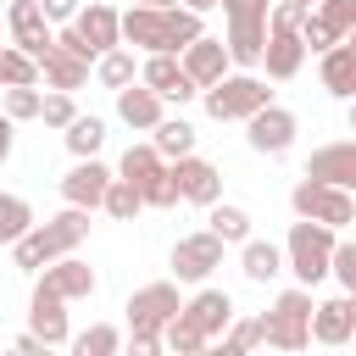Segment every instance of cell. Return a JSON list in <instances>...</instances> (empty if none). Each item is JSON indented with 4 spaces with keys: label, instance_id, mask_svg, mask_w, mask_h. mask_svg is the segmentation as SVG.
Masks as SVG:
<instances>
[{
    "label": "cell",
    "instance_id": "31",
    "mask_svg": "<svg viewBox=\"0 0 356 356\" xmlns=\"http://www.w3.org/2000/svg\"><path fill=\"white\" fill-rule=\"evenodd\" d=\"M61 134H67V150H72V156H95V150L106 145V122H100L95 111H89V117L78 111V117H72Z\"/></svg>",
    "mask_w": 356,
    "mask_h": 356
},
{
    "label": "cell",
    "instance_id": "25",
    "mask_svg": "<svg viewBox=\"0 0 356 356\" xmlns=\"http://www.w3.org/2000/svg\"><path fill=\"white\" fill-rule=\"evenodd\" d=\"M150 145H156V156H161V161H178V156H189V150H195V122H184V117H167V111H161V122L150 128Z\"/></svg>",
    "mask_w": 356,
    "mask_h": 356
},
{
    "label": "cell",
    "instance_id": "20",
    "mask_svg": "<svg viewBox=\"0 0 356 356\" xmlns=\"http://www.w3.org/2000/svg\"><path fill=\"white\" fill-rule=\"evenodd\" d=\"M306 178H323V184H356V139H334L323 150H312L306 161Z\"/></svg>",
    "mask_w": 356,
    "mask_h": 356
},
{
    "label": "cell",
    "instance_id": "45",
    "mask_svg": "<svg viewBox=\"0 0 356 356\" xmlns=\"http://www.w3.org/2000/svg\"><path fill=\"white\" fill-rule=\"evenodd\" d=\"M184 6H189V11H211L217 0H184Z\"/></svg>",
    "mask_w": 356,
    "mask_h": 356
},
{
    "label": "cell",
    "instance_id": "46",
    "mask_svg": "<svg viewBox=\"0 0 356 356\" xmlns=\"http://www.w3.org/2000/svg\"><path fill=\"white\" fill-rule=\"evenodd\" d=\"M134 6H178V0H134Z\"/></svg>",
    "mask_w": 356,
    "mask_h": 356
},
{
    "label": "cell",
    "instance_id": "40",
    "mask_svg": "<svg viewBox=\"0 0 356 356\" xmlns=\"http://www.w3.org/2000/svg\"><path fill=\"white\" fill-rule=\"evenodd\" d=\"M312 11H317L334 33H350V28H356V0H317Z\"/></svg>",
    "mask_w": 356,
    "mask_h": 356
},
{
    "label": "cell",
    "instance_id": "10",
    "mask_svg": "<svg viewBox=\"0 0 356 356\" xmlns=\"http://www.w3.org/2000/svg\"><path fill=\"white\" fill-rule=\"evenodd\" d=\"M139 83L145 89H156L161 100H189V95H200L195 83H189V72H184V61H178V50H150L145 56V67H139Z\"/></svg>",
    "mask_w": 356,
    "mask_h": 356
},
{
    "label": "cell",
    "instance_id": "36",
    "mask_svg": "<svg viewBox=\"0 0 356 356\" xmlns=\"http://www.w3.org/2000/svg\"><path fill=\"white\" fill-rule=\"evenodd\" d=\"M39 100H44V95H39V83H11L0 111H6L11 122H28V117H39Z\"/></svg>",
    "mask_w": 356,
    "mask_h": 356
},
{
    "label": "cell",
    "instance_id": "21",
    "mask_svg": "<svg viewBox=\"0 0 356 356\" xmlns=\"http://www.w3.org/2000/svg\"><path fill=\"white\" fill-rule=\"evenodd\" d=\"M28 323H33V334L44 339V345H67V300L61 295H50V289H39L33 284V300H28Z\"/></svg>",
    "mask_w": 356,
    "mask_h": 356
},
{
    "label": "cell",
    "instance_id": "15",
    "mask_svg": "<svg viewBox=\"0 0 356 356\" xmlns=\"http://www.w3.org/2000/svg\"><path fill=\"white\" fill-rule=\"evenodd\" d=\"M178 61H184V72H189L195 89H206V83H217V78L228 72V50H222V39H211V33H195V39L178 50Z\"/></svg>",
    "mask_w": 356,
    "mask_h": 356
},
{
    "label": "cell",
    "instance_id": "41",
    "mask_svg": "<svg viewBox=\"0 0 356 356\" xmlns=\"http://www.w3.org/2000/svg\"><path fill=\"white\" fill-rule=\"evenodd\" d=\"M139 200H145V206H178V184H172V172L161 167L150 184H139Z\"/></svg>",
    "mask_w": 356,
    "mask_h": 356
},
{
    "label": "cell",
    "instance_id": "11",
    "mask_svg": "<svg viewBox=\"0 0 356 356\" xmlns=\"http://www.w3.org/2000/svg\"><path fill=\"white\" fill-rule=\"evenodd\" d=\"M306 334H312L317 345H345V339H356V295L345 289V295H334V300L312 306Z\"/></svg>",
    "mask_w": 356,
    "mask_h": 356
},
{
    "label": "cell",
    "instance_id": "44",
    "mask_svg": "<svg viewBox=\"0 0 356 356\" xmlns=\"http://www.w3.org/2000/svg\"><path fill=\"white\" fill-rule=\"evenodd\" d=\"M6 156H11V117L0 111V161H6Z\"/></svg>",
    "mask_w": 356,
    "mask_h": 356
},
{
    "label": "cell",
    "instance_id": "8",
    "mask_svg": "<svg viewBox=\"0 0 356 356\" xmlns=\"http://www.w3.org/2000/svg\"><path fill=\"white\" fill-rule=\"evenodd\" d=\"M295 134H300V122H295V111H284L278 100H267V106H256V111L245 117V139H250L256 156H284V150L295 145Z\"/></svg>",
    "mask_w": 356,
    "mask_h": 356
},
{
    "label": "cell",
    "instance_id": "43",
    "mask_svg": "<svg viewBox=\"0 0 356 356\" xmlns=\"http://www.w3.org/2000/svg\"><path fill=\"white\" fill-rule=\"evenodd\" d=\"M11 350H17V356H39V350H50V345H44V339L28 328V334H17V339H11Z\"/></svg>",
    "mask_w": 356,
    "mask_h": 356
},
{
    "label": "cell",
    "instance_id": "30",
    "mask_svg": "<svg viewBox=\"0 0 356 356\" xmlns=\"http://www.w3.org/2000/svg\"><path fill=\"white\" fill-rule=\"evenodd\" d=\"M161 167H167V161L156 156V145H128V150H122V161H117V178H128V184L139 189V184H150Z\"/></svg>",
    "mask_w": 356,
    "mask_h": 356
},
{
    "label": "cell",
    "instance_id": "38",
    "mask_svg": "<svg viewBox=\"0 0 356 356\" xmlns=\"http://www.w3.org/2000/svg\"><path fill=\"white\" fill-rule=\"evenodd\" d=\"M250 345H261V317H245V323L228 317V328H222V350L234 356V350H250Z\"/></svg>",
    "mask_w": 356,
    "mask_h": 356
},
{
    "label": "cell",
    "instance_id": "18",
    "mask_svg": "<svg viewBox=\"0 0 356 356\" xmlns=\"http://www.w3.org/2000/svg\"><path fill=\"white\" fill-rule=\"evenodd\" d=\"M6 22H11V44L28 50V56H39V50L56 39V28L44 22V11H39L33 0H11V6H6Z\"/></svg>",
    "mask_w": 356,
    "mask_h": 356
},
{
    "label": "cell",
    "instance_id": "47",
    "mask_svg": "<svg viewBox=\"0 0 356 356\" xmlns=\"http://www.w3.org/2000/svg\"><path fill=\"white\" fill-rule=\"evenodd\" d=\"M300 6H317V0H300Z\"/></svg>",
    "mask_w": 356,
    "mask_h": 356
},
{
    "label": "cell",
    "instance_id": "16",
    "mask_svg": "<svg viewBox=\"0 0 356 356\" xmlns=\"http://www.w3.org/2000/svg\"><path fill=\"white\" fill-rule=\"evenodd\" d=\"M106 184H111V167L106 161H95V156H78L72 161V172L61 178V200L67 206H100V195H106Z\"/></svg>",
    "mask_w": 356,
    "mask_h": 356
},
{
    "label": "cell",
    "instance_id": "26",
    "mask_svg": "<svg viewBox=\"0 0 356 356\" xmlns=\"http://www.w3.org/2000/svg\"><path fill=\"white\" fill-rule=\"evenodd\" d=\"M261 339L273 350H306L312 334H306V317H289V312H267L261 317Z\"/></svg>",
    "mask_w": 356,
    "mask_h": 356
},
{
    "label": "cell",
    "instance_id": "2",
    "mask_svg": "<svg viewBox=\"0 0 356 356\" xmlns=\"http://www.w3.org/2000/svg\"><path fill=\"white\" fill-rule=\"evenodd\" d=\"M83 239H89V206H67L61 217L33 222L22 239H11V256H17V267H22V273H39L44 261H56V256L78 250Z\"/></svg>",
    "mask_w": 356,
    "mask_h": 356
},
{
    "label": "cell",
    "instance_id": "35",
    "mask_svg": "<svg viewBox=\"0 0 356 356\" xmlns=\"http://www.w3.org/2000/svg\"><path fill=\"white\" fill-rule=\"evenodd\" d=\"M67 345H72L78 356H111V350L122 345V334H117L111 323H95V328H83V334H67Z\"/></svg>",
    "mask_w": 356,
    "mask_h": 356
},
{
    "label": "cell",
    "instance_id": "28",
    "mask_svg": "<svg viewBox=\"0 0 356 356\" xmlns=\"http://www.w3.org/2000/svg\"><path fill=\"white\" fill-rule=\"evenodd\" d=\"M206 222H211V234H217L222 245H239V239H250V211H245V206H228L222 195L206 206Z\"/></svg>",
    "mask_w": 356,
    "mask_h": 356
},
{
    "label": "cell",
    "instance_id": "32",
    "mask_svg": "<svg viewBox=\"0 0 356 356\" xmlns=\"http://www.w3.org/2000/svg\"><path fill=\"white\" fill-rule=\"evenodd\" d=\"M100 206H106V217H117V222H134L145 200H139V189H134L128 178H117V172H111V184H106V195H100Z\"/></svg>",
    "mask_w": 356,
    "mask_h": 356
},
{
    "label": "cell",
    "instance_id": "13",
    "mask_svg": "<svg viewBox=\"0 0 356 356\" xmlns=\"http://www.w3.org/2000/svg\"><path fill=\"white\" fill-rule=\"evenodd\" d=\"M33 61H39V78H44V89H67V95H72V89H83V83H89V61H83L78 50L56 44V39H50V44H44Z\"/></svg>",
    "mask_w": 356,
    "mask_h": 356
},
{
    "label": "cell",
    "instance_id": "29",
    "mask_svg": "<svg viewBox=\"0 0 356 356\" xmlns=\"http://www.w3.org/2000/svg\"><path fill=\"white\" fill-rule=\"evenodd\" d=\"M211 339L184 317V312H172L167 323H161V350H172V356H195V350H206Z\"/></svg>",
    "mask_w": 356,
    "mask_h": 356
},
{
    "label": "cell",
    "instance_id": "19",
    "mask_svg": "<svg viewBox=\"0 0 356 356\" xmlns=\"http://www.w3.org/2000/svg\"><path fill=\"white\" fill-rule=\"evenodd\" d=\"M117 95V117L128 122V128H139V134H150L156 122H161V111H167V100L156 95V89H145V83H122V89H111Z\"/></svg>",
    "mask_w": 356,
    "mask_h": 356
},
{
    "label": "cell",
    "instance_id": "37",
    "mask_svg": "<svg viewBox=\"0 0 356 356\" xmlns=\"http://www.w3.org/2000/svg\"><path fill=\"white\" fill-rule=\"evenodd\" d=\"M328 273L339 278V289L356 295V245H350V239H334V250H328Z\"/></svg>",
    "mask_w": 356,
    "mask_h": 356
},
{
    "label": "cell",
    "instance_id": "23",
    "mask_svg": "<svg viewBox=\"0 0 356 356\" xmlns=\"http://www.w3.org/2000/svg\"><path fill=\"white\" fill-rule=\"evenodd\" d=\"M317 56H323V89L339 95V100H350V95H356V44L339 39V44H328V50H317Z\"/></svg>",
    "mask_w": 356,
    "mask_h": 356
},
{
    "label": "cell",
    "instance_id": "14",
    "mask_svg": "<svg viewBox=\"0 0 356 356\" xmlns=\"http://www.w3.org/2000/svg\"><path fill=\"white\" fill-rule=\"evenodd\" d=\"M95 267L89 261H78L72 250L67 256H56V261H44V278H39V289H50V295H61V300H83V295H95Z\"/></svg>",
    "mask_w": 356,
    "mask_h": 356
},
{
    "label": "cell",
    "instance_id": "22",
    "mask_svg": "<svg viewBox=\"0 0 356 356\" xmlns=\"http://www.w3.org/2000/svg\"><path fill=\"white\" fill-rule=\"evenodd\" d=\"M178 312H184L206 339H217V334L228 328V317H234V295H228V289H200V295H195L189 306H178Z\"/></svg>",
    "mask_w": 356,
    "mask_h": 356
},
{
    "label": "cell",
    "instance_id": "12",
    "mask_svg": "<svg viewBox=\"0 0 356 356\" xmlns=\"http://www.w3.org/2000/svg\"><path fill=\"white\" fill-rule=\"evenodd\" d=\"M167 172H172V184H178V200L211 206V200L222 195V172H217L211 161H200L195 150H189V156H178V161H167Z\"/></svg>",
    "mask_w": 356,
    "mask_h": 356
},
{
    "label": "cell",
    "instance_id": "1",
    "mask_svg": "<svg viewBox=\"0 0 356 356\" xmlns=\"http://www.w3.org/2000/svg\"><path fill=\"white\" fill-rule=\"evenodd\" d=\"M200 28V11L189 6H128L117 11V39L122 44H139V50H184Z\"/></svg>",
    "mask_w": 356,
    "mask_h": 356
},
{
    "label": "cell",
    "instance_id": "39",
    "mask_svg": "<svg viewBox=\"0 0 356 356\" xmlns=\"http://www.w3.org/2000/svg\"><path fill=\"white\" fill-rule=\"evenodd\" d=\"M39 117H44L50 128H67V122L78 117V106H72V95H67V89H50V95L39 100Z\"/></svg>",
    "mask_w": 356,
    "mask_h": 356
},
{
    "label": "cell",
    "instance_id": "17",
    "mask_svg": "<svg viewBox=\"0 0 356 356\" xmlns=\"http://www.w3.org/2000/svg\"><path fill=\"white\" fill-rule=\"evenodd\" d=\"M300 61H306V44H300V33L295 28H284V33H267L261 39V72L273 78V83H284V78H295L300 72Z\"/></svg>",
    "mask_w": 356,
    "mask_h": 356
},
{
    "label": "cell",
    "instance_id": "9",
    "mask_svg": "<svg viewBox=\"0 0 356 356\" xmlns=\"http://www.w3.org/2000/svg\"><path fill=\"white\" fill-rule=\"evenodd\" d=\"M211 267H222V239L206 228V234H184L172 245V278L178 284H200L211 278Z\"/></svg>",
    "mask_w": 356,
    "mask_h": 356
},
{
    "label": "cell",
    "instance_id": "33",
    "mask_svg": "<svg viewBox=\"0 0 356 356\" xmlns=\"http://www.w3.org/2000/svg\"><path fill=\"white\" fill-rule=\"evenodd\" d=\"M11 83H39V61L17 44H0V89H11Z\"/></svg>",
    "mask_w": 356,
    "mask_h": 356
},
{
    "label": "cell",
    "instance_id": "5",
    "mask_svg": "<svg viewBox=\"0 0 356 356\" xmlns=\"http://www.w3.org/2000/svg\"><path fill=\"white\" fill-rule=\"evenodd\" d=\"M200 100H206V111H211L217 122H245L256 106L273 100V89H267L261 72H222L217 83L200 89Z\"/></svg>",
    "mask_w": 356,
    "mask_h": 356
},
{
    "label": "cell",
    "instance_id": "24",
    "mask_svg": "<svg viewBox=\"0 0 356 356\" xmlns=\"http://www.w3.org/2000/svg\"><path fill=\"white\" fill-rule=\"evenodd\" d=\"M239 273L250 284H273L284 273V250L273 239H239Z\"/></svg>",
    "mask_w": 356,
    "mask_h": 356
},
{
    "label": "cell",
    "instance_id": "27",
    "mask_svg": "<svg viewBox=\"0 0 356 356\" xmlns=\"http://www.w3.org/2000/svg\"><path fill=\"white\" fill-rule=\"evenodd\" d=\"M89 67H95V78H100L106 89H122V83H134V78H139V61H134V50H128V44H111V50H100Z\"/></svg>",
    "mask_w": 356,
    "mask_h": 356
},
{
    "label": "cell",
    "instance_id": "42",
    "mask_svg": "<svg viewBox=\"0 0 356 356\" xmlns=\"http://www.w3.org/2000/svg\"><path fill=\"white\" fill-rule=\"evenodd\" d=\"M39 11H44V22L56 28V22H72V11H78V0H33Z\"/></svg>",
    "mask_w": 356,
    "mask_h": 356
},
{
    "label": "cell",
    "instance_id": "6",
    "mask_svg": "<svg viewBox=\"0 0 356 356\" xmlns=\"http://www.w3.org/2000/svg\"><path fill=\"white\" fill-rule=\"evenodd\" d=\"M56 44L78 50L83 61H95V56H100V50H111V44H122V39H117V6H100V0L78 6V11H72V22L56 33Z\"/></svg>",
    "mask_w": 356,
    "mask_h": 356
},
{
    "label": "cell",
    "instance_id": "3",
    "mask_svg": "<svg viewBox=\"0 0 356 356\" xmlns=\"http://www.w3.org/2000/svg\"><path fill=\"white\" fill-rule=\"evenodd\" d=\"M178 306H184V300H178V284H172V278L139 284V289L128 295V334H134V350L156 356V350H161V323H167Z\"/></svg>",
    "mask_w": 356,
    "mask_h": 356
},
{
    "label": "cell",
    "instance_id": "34",
    "mask_svg": "<svg viewBox=\"0 0 356 356\" xmlns=\"http://www.w3.org/2000/svg\"><path fill=\"white\" fill-rule=\"evenodd\" d=\"M28 228H33V206H28L22 195H0V245L22 239Z\"/></svg>",
    "mask_w": 356,
    "mask_h": 356
},
{
    "label": "cell",
    "instance_id": "7",
    "mask_svg": "<svg viewBox=\"0 0 356 356\" xmlns=\"http://www.w3.org/2000/svg\"><path fill=\"white\" fill-rule=\"evenodd\" d=\"M289 206H295V217H312V222H328V228L356 222V200H350V189H345V184L300 178V184L289 189Z\"/></svg>",
    "mask_w": 356,
    "mask_h": 356
},
{
    "label": "cell",
    "instance_id": "4",
    "mask_svg": "<svg viewBox=\"0 0 356 356\" xmlns=\"http://www.w3.org/2000/svg\"><path fill=\"white\" fill-rule=\"evenodd\" d=\"M334 239H339V228L300 217V222L289 228V239H284V273H295V284H306V289L323 284V278H328V250H334Z\"/></svg>",
    "mask_w": 356,
    "mask_h": 356
}]
</instances>
